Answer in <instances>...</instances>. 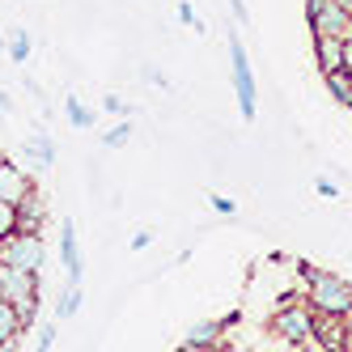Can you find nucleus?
I'll use <instances>...</instances> for the list:
<instances>
[{
	"label": "nucleus",
	"mask_w": 352,
	"mask_h": 352,
	"mask_svg": "<svg viewBox=\"0 0 352 352\" xmlns=\"http://www.w3.org/2000/svg\"><path fill=\"white\" fill-rule=\"evenodd\" d=\"M306 301L322 318H352V285L336 272H318L306 285Z\"/></svg>",
	"instance_id": "f257e3e1"
},
{
	"label": "nucleus",
	"mask_w": 352,
	"mask_h": 352,
	"mask_svg": "<svg viewBox=\"0 0 352 352\" xmlns=\"http://www.w3.org/2000/svg\"><path fill=\"white\" fill-rule=\"evenodd\" d=\"M314 322H318V314L310 310V301H280V310L272 314V331L293 348H310L314 344Z\"/></svg>",
	"instance_id": "f03ea898"
},
{
	"label": "nucleus",
	"mask_w": 352,
	"mask_h": 352,
	"mask_svg": "<svg viewBox=\"0 0 352 352\" xmlns=\"http://www.w3.org/2000/svg\"><path fill=\"white\" fill-rule=\"evenodd\" d=\"M47 259V246H43V234H26V230H13L9 238H0V263L9 267H26V272H38Z\"/></svg>",
	"instance_id": "7ed1b4c3"
},
{
	"label": "nucleus",
	"mask_w": 352,
	"mask_h": 352,
	"mask_svg": "<svg viewBox=\"0 0 352 352\" xmlns=\"http://www.w3.org/2000/svg\"><path fill=\"white\" fill-rule=\"evenodd\" d=\"M230 77H234V94H238V111H242V119L250 123L255 119V102H259V94H255V77H250V60H246V47H242V38L238 34H230Z\"/></svg>",
	"instance_id": "20e7f679"
},
{
	"label": "nucleus",
	"mask_w": 352,
	"mask_h": 352,
	"mask_svg": "<svg viewBox=\"0 0 352 352\" xmlns=\"http://www.w3.org/2000/svg\"><path fill=\"white\" fill-rule=\"evenodd\" d=\"M0 297H5L9 306H17V301H26V297H38V272L0 263Z\"/></svg>",
	"instance_id": "39448f33"
},
{
	"label": "nucleus",
	"mask_w": 352,
	"mask_h": 352,
	"mask_svg": "<svg viewBox=\"0 0 352 352\" xmlns=\"http://www.w3.org/2000/svg\"><path fill=\"white\" fill-rule=\"evenodd\" d=\"M310 34H336V38H348V34H352V9L344 5V0H322L314 26H310Z\"/></svg>",
	"instance_id": "423d86ee"
},
{
	"label": "nucleus",
	"mask_w": 352,
	"mask_h": 352,
	"mask_svg": "<svg viewBox=\"0 0 352 352\" xmlns=\"http://www.w3.org/2000/svg\"><path fill=\"white\" fill-rule=\"evenodd\" d=\"M30 191H34L30 170H21L13 157H0V199H5V204H21Z\"/></svg>",
	"instance_id": "0eeeda50"
},
{
	"label": "nucleus",
	"mask_w": 352,
	"mask_h": 352,
	"mask_svg": "<svg viewBox=\"0 0 352 352\" xmlns=\"http://www.w3.org/2000/svg\"><path fill=\"white\" fill-rule=\"evenodd\" d=\"M314 344L327 352H352V318H322L314 322Z\"/></svg>",
	"instance_id": "6e6552de"
},
{
	"label": "nucleus",
	"mask_w": 352,
	"mask_h": 352,
	"mask_svg": "<svg viewBox=\"0 0 352 352\" xmlns=\"http://www.w3.org/2000/svg\"><path fill=\"white\" fill-rule=\"evenodd\" d=\"M60 259H64V272H68V285H81V250H77V225L72 221H60Z\"/></svg>",
	"instance_id": "1a4fd4ad"
},
{
	"label": "nucleus",
	"mask_w": 352,
	"mask_h": 352,
	"mask_svg": "<svg viewBox=\"0 0 352 352\" xmlns=\"http://www.w3.org/2000/svg\"><path fill=\"white\" fill-rule=\"evenodd\" d=\"M43 221H47V199H43V191L34 187V191L17 204V230H26V234H43Z\"/></svg>",
	"instance_id": "9d476101"
},
{
	"label": "nucleus",
	"mask_w": 352,
	"mask_h": 352,
	"mask_svg": "<svg viewBox=\"0 0 352 352\" xmlns=\"http://www.w3.org/2000/svg\"><path fill=\"white\" fill-rule=\"evenodd\" d=\"M314 60H318V72H340L344 68V38L336 34H314Z\"/></svg>",
	"instance_id": "9b49d317"
},
{
	"label": "nucleus",
	"mask_w": 352,
	"mask_h": 352,
	"mask_svg": "<svg viewBox=\"0 0 352 352\" xmlns=\"http://www.w3.org/2000/svg\"><path fill=\"white\" fill-rule=\"evenodd\" d=\"M221 340H225V322H221V318H204V322L191 327V336H187L183 344L195 348V352H217Z\"/></svg>",
	"instance_id": "f8f14e48"
},
{
	"label": "nucleus",
	"mask_w": 352,
	"mask_h": 352,
	"mask_svg": "<svg viewBox=\"0 0 352 352\" xmlns=\"http://www.w3.org/2000/svg\"><path fill=\"white\" fill-rule=\"evenodd\" d=\"M21 153H26V162H30L34 170H52V166H56V144H52V136H43V132H34Z\"/></svg>",
	"instance_id": "ddd939ff"
},
{
	"label": "nucleus",
	"mask_w": 352,
	"mask_h": 352,
	"mask_svg": "<svg viewBox=\"0 0 352 352\" xmlns=\"http://www.w3.org/2000/svg\"><path fill=\"white\" fill-rule=\"evenodd\" d=\"M322 81H327V89H331L336 102H344V107L352 111V72H344V68H340V72H327Z\"/></svg>",
	"instance_id": "4468645a"
},
{
	"label": "nucleus",
	"mask_w": 352,
	"mask_h": 352,
	"mask_svg": "<svg viewBox=\"0 0 352 352\" xmlns=\"http://www.w3.org/2000/svg\"><path fill=\"white\" fill-rule=\"evenodd\" d=\"M64 115H68V123H72V128H94V119H98V115H94V111L81 102V98H72V94L64 98Z\"/></svg>",
	"instance_id": "2eb2a0df"
},
{
	"label": "nucleus",
	"mask_w": 352,
	"mask_h": 352,
	"mask_svg": "<svg viewBox=\"0 0 352 352\" xmlns=\"http://www.w3.org/2000/svg\"><path fill=\"white\" fill-rule=\"evenodd\" d=\"M30 52H34L30 30H13V34H9V60H13V64H26V60H30Z\"/></svg>",
	"instance_id": "dca6fc26"
},
{
	"label": "nucleus",
	"mask_w": 352,
	"mask_h": 352,
	"mask_svg": "<svg viewBox=\"0 0 352 352\" xmlns=\"http://www.w3.org/2000/svg\"><path fill=\"white\" fill-rule=\"evenodd\" d=\"M9 340H21V322L9 301H0V344H9Z\"/></svg>",
	"instance_id": "f3484780"
},
{
	"label": "nucleus",
	"mask_w": 352,
	"mask_h": 352,
	"mask_svg": "<svg viewBox=\"0 0 352 352\" xmlns=\"http://www.w3.org/2000/svg\"><path fill=\"white\" fill-rule=\"evenodd\" d=\"M81 301H85L81 285H68V289H64V297H60V306H56V318H72V314L81 310Z\"/></svg>",
	"instance_id": "a211bd4d"
},
{
	"label": "nucleus",
	"mask_w": 352,
	"mask_h": 352,
	"mask_svg": "<svg viewBox=\"0 0 352 352\" xmlns=\"http://www.w3.org/2000/svg\"><path fill=\"white\" fill-rule=\"evenodd\" d=\"M38 306H43L38 297H26V301H17V306H13V310H17V322H21V331L38 322Z\"/></svg>",
	"instance_id": "6ab92c4d"
},
{
	"label": "nucleus",
	"mask_w": 352,
	"mask_h": 352,
	"mask_svg": "<svg viewBox=\"0 0 352 352\" xmlns=\"http://www.w3.org/2000/svg\"><path fill=\"white\" fill-rule=\"evenodd\" d=\"M128 136H132V123H128V119H119L115 128L102 136V144H107V148H123V144H128Z\"/></svg>",
	"instance_id": "aec40b11"
},
{
	"label": "nucleus",
	"mask_w": 352,
	"mask_h": 352,
	"mask_svg": "<svg viewBox=\"0 0 352 352\" xmlns=\"http://www.w3.org/2000/svg\"><path fill=\"white\" fill-rule=\"evenodd\" d=\"M17 230V204H5L0 199V238H9Z\"/></svg>",
	"instance_id": "412c9836"
},
{
	"label": "nucleus",
	"mask_w": 352,
	"mask_h": 352,
	"mask_svg": "<svg viewBox=\"0 0 352 352\" xmlns=\"http://www.w3.org/2000/svg\"><path fill=\"white\" fill-rule=\"evenodd\" d=\"M102 111H107L111 119H115V115H119V119H128V115H132V107L123 102V98H115V94H107V98H102Z\"/></svg>",
	"instance_id": "4be33fe9"
},
{
	"label": "nucleus",
	"mask_w": 352,
	"mask_h": 352,
	"mask_svg": "<svg viewBox=\"0 0 352 352\" xmlns=\"http://www.w3.org/2000/svg\"><path fill=\"white\" fill-rule=\"evenodd\" d=\"M208 204H212L221 217H238V199H230V195H212Z\"/></svg>",
	"instance_id": "5701e85b"
},
{
	"label": "nucleus",
	"mask_w": 352,
	"mask_h": 352,
	"mask_svg": "<svg viewBox=\"0 0 352 352\" xmlns=\"http://www.w3.org/2000/svg\"><path fill=\"white\" fill-rule=\"evenodd\" d=\"M174 17H179L183 26H191V30H195V21H199L195 9H191V0H179V5H174Z\"/></svg>",
	"instance_id": "b1692460"
},
{
	"label": "nucleus",
	"mask_w": 352,
	"mask_h": 352,
	"mask_svg": "<svg viewBox=\"0 0 352 352\" xmlns=\"http://www.w3.org/2000/svg\"><path fill=\"white\" fill-rule=\"evenodd\" d=\"M52 344H56V322H47V327H43V336H38V348H34V352H52Z\"/></svg>",
	"instance_id": "393cba45"
},
{
	"label": "nucleus",
	"mask_w": 352,
	"mask_h": 352,
	"mask_svg": "<svg viewBox=\"0 0 352 352\" xmlns=\"http://www.w3.org/2000/svg\"><path fill=\"white\" fill-rule=\"evenodd\" d=\"M230 9H234V21H238V26H246V21H250V9H246V0H230Z\"/></svg>",
	"instance_id": "a878e982"
},
{
	"label": "nucleus",
	"mask_w": 352,
	"mask_h": 352,
	"mask_svg": "<svg viewBox=\"0 0 352 352\" xmlns=\"http://www.w3.org/2000/svg\"><path fill=\"white\" fill-rule=\"evenodd\" d=\"M148 242H153V234H148V230H136V234H132V242H128V246H132V250H144V246H148Z\"/></svg>",
	"instance_id": "bb28decb"
},
{
	"label": "nucleus",
	"mask_w": 352,
	"mask_h": 352,
	"mask_svg": "<svg viewBox=\"0 0 352 352\" xmlns=\"http://www.w3.org/2000/svg\"><path fill=\"white\" fill-rule=\"evenodd\" d=\"M318 195H327V199H336V195H340V187H336L331 179H318Z\"/></svg>",
	"instance_id": "cd10ccee"
},
{
	"label": "nucleus",
	"mask_w": 352,
	"mask_h": 352,
	"mask_svg": "<svg viewBox=\"0 0 352 352\" xmlns=\"http://www.w3.org/2000/svg\"><path fill=\"white\" fill-rule=\"evenodd\" d=\"M9 107H13V98H9L5 89H0V119H5V115H9Z\"/></svg>",
	"instance_id": "c85d7f7f"
},
{
	"label": "nucleus",
	"mask_w": 352,
	"mask_h": 352,
	"mask_svg": "<svg viewBox=\"0 0 352 352\" xmlns=\"http://www.w3.org/2000/svg\"><path fill=\"white\" fill-rule=\"evenodd\" d=\"M0 56H9V38H0Z\"/></svg>",
	"instance_id": "c756f323"
},
{
	"label": "nucleus",
	"mask_w": 352,
	"mask_h": 352,
	"mask_svg": "<svg viewBox=\"0 0 352 352\" xmlns=\"http://www.w3.org/2000/svg\"><path fill=\"white\" fill-rule=\"evenodd\" d=\"M174 352H195V348H187V344H183V348H174Z\"/></svg>",
	"instance_id": "7c9ffc66"
},
{
	"label": "nucleus",
	"mask_w": 352,
	"mask_h": 352,
	"mask_svg": "<svg viewBox=\"0 0 352 352\" xmlns=\"http://www.w3.org/2000/svg\"><path fill=\"white\" fill-rule=\"evenodd\" d=\"M0 301H5V297H0Z\"/></svg>",
	"instance_id": "2f4dec72"
}]
</instances>
